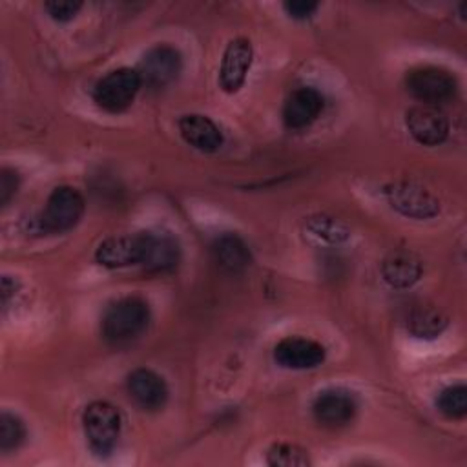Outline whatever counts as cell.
Wrapping results in <instances>:
<instances>
[{"instance_id": "7402d4cb", "label": "cell", "mask_w": 467, "mask_h": 467, "mask_svg": "<svg viewBox=\"0 0 467 467\" xmlns=\"http://www.w3.org/2000/svg\"><path fill=\"white\" fill-rule=\"evenodd\" d=\"M266 463L274 467H305L308 454L296 443H274L266 452Z\"/></svg>"}, {"instance_id": "9a60e30c", "label": "cell", "mask_w": 467, "mask_h": 467, "mask_svg": "<svg viewBox=\"0 0 467 467\" xmlns=\"http://www.w3.org/2000/svg\"><path fill=\"white\" fill-rule=\"evenodd\" d=\"M323 109V95L314 88L294 89L283 104V122L290 130L310 126Z\"/></svg>"}, {"instance_id": "484cf974", "label": "cell", "mask_w": 467, "mask_h": 467, "mask_svg": "<svg viewBox=\"0 0 467 467\" xmlns=\"http://www.w3.org/2000/svg\"><path fill=\"white\" fill-rule=\"evenodd\" d=\"M317 7L319 5L316 2H305V0H292V2L283 4V9L286 11V15L296 18V20L310 18L316 13Z\"/></svg>"}, {"instance_id": "5bb4252c", "label": "cell", "mask_w": 467, "mask_h": 467, "mask_svg": "<svg viewBox=\"0 0 467 467\" xmlns=\"http://www.w3.org/2000/svg\"><path fill=\"white\" fill-rule=\"evenodd\" d=\"M126 389L130 398L142 409V410H159L166 405L168 400V387L166 381L153 372L151 368H135L128 374Z\"/></svg>"}, {"instance_id": "8992f818", "label": "cell", "mask_w": 467, "mask_h": 467, "mask_svg": "<svg viewBox=\"0 0 467 467\" xmlns=\"http://www.w3.org/2000/svg\"><path fill=\"white\" fill-rule=\"evenodd\" d=\"M84 213V199L73 186L55 188L44 206L40 224L46 232L60 234L71 230Z\"/></svg>"}, {"instance_id": "cb8c5ba5", "label": "cell", "mask_w": 467, "mask_h": 467, "mask_svg": "<svg viewBox=\"0 0 467 467\" xmlns=\"http://www.w3.org/2000/svg\"><path fill=\"white\" fill-rule=\"evenodd\" d=\"M47 15L57 22H69L77 16V13L82 7V2H71V0H53L44 4Z\"/></svg>"}, {"instance_id": "d4e9b609", "label": "cell", "mask_w": 467, "mask_h": 467, "mask_svg": "<svg viewBox=\"0 0 467 467\" xmlns=\"http://www.w3.org/2000/svg\"><path fill=\"white\" fill-rule=\"evenodd\" d=\"M18 188V173L15 170L4 168L0 173V202L7 204Z\"/></svg>"}, {"instance_id": "ffe728a7", "label": "cell", "mask_w": 467, "mask_h": 467, "mask_svg": "<svg viewBox=\"0 0 467 467\" xmlns=\"http://www.w3.org/2000/svg\"><path fill=\"white\" fill-rule=\"evenodd\" d=\"M438 410L451 418V420H462L467 414V389L463 383H454L445 387L438 398H436Z\"/></svg>"}, {"instance_id": "277c9868", "label": "cell", "mask_w": 467, "mask_h": 467, "mask_svg": "<svg viewBox=\"0 0 467 467\" xmlns=\"http://www.w3.org/2000/svg\"><path fill=\"white\" fill-rule=\"evenodd\" d=\"M135 71L142 86L162 89L179 78L182 71V55L170 44H157L140 57Z\"/></svg>"}, {"instance_id": "ba28073f", "label": "cell", "mask_w": 467, "mask_h": 467, "mask_svg": "<svg viewBox=\"0 0 467 467\" xmlns=\"http://www.w3.org/2000/svg\"><path fill=\"white\" fill-rule=\"evenodd\" d=\"M405 126L412 139L423 146H438L449 135V120L438 106L416 104L405 113Z\"/></svg>"}, {"instance_id": "9c48e42d", "label": "cell", "mask_w": 467, "mask_h": 467, "mask_svg": "<svg viewBox=\"0 0 467 467\" xmlns=\"http://www.w3.org/2000/svg\"><path fill=\"white\" fill-rule=\"evenodd\" d=\"M358 412V401L352 392L345 389H327L319 392L312 403V414L316 421L328 429L345 427L354 420Z\"/></svg>"}, {"instance_id": "ac0fdd59", "label": "cell", "mask_w": 467, "mask_h": 467, "mask_svg": "<svg viewBox=\"0 0 467 467\" xmlns=\"http://www.w3.org/2000/svg\"><path fill=\"white\" fill-rule=\"evenodd\" d=\"M212 255L215 263L230 274H239L252 263V255L246 243L237 234L230 232L221 234L213 239Z\"/></svg>"}, {"instance_id": "52a82bcc", "label": "cell", "mask_w": 467, "mask_h": 467, "mask_svg": "<svg viewBox=\"0 0 467 467\" xmlns=\"http://www.w3.org/2000/svg\"><path fill=\"white\" fill-rule=\"evenodd\" d=\"M383 193L390 208L405 217L431 219L440 212V201L429 190L416 182H390L383 188Z\"/></svg>"}, {"instance_id": "603a6c76", "label": "cell", "mask_w": 467, "mask_h": 467, "mask_svg": "<svg viewBox=\"0 0 467 467\" xmlns=\"http://www.w3.org/2000/svg\"><path fill=\"white\" fill-rule=\"evenodd\" d=\"M26 440V425L24 421L4 410L0 414V451L2 452H9V451H15L18 449Z\"/></svg>"}, {"instance_id": "4fadbf2b", "label": "cell", "mask_w": 467, "mask_h": 467, "mask_svg": "<svg viewBox=\"0 0 467 467\" xmlns=\"http://www.w3.org/2000/svg\"><path fill=\"white\" fill-rule=\"evenodd\" d=\"M181 259L177 237L170 232H144V250L140 265L146 272L164 274L173 270Z\"/></svg>"}, {"instance_id": "7a4b0ae2", "label": "cell", "mask_w": 467, "mask_h": 467, "mask_svg": "<svg viewBox=\"0 0 467 467\" xmlns=\"http://www.w3.org/2000/svg\"><path fill=\"white\" fill-rule=\"evenodd\" d=\"M84 434L89 449L99 454H109L120 436V412L108 401H93L84 409L82 414Z\"/></svg>"}, {"instance_id": "30bf717a", "label": "cell", "mask_w": 467, "mask_h": 467, "mask_svg": "<svg viewBox=\"0 0 467 467\" xmlns=\"http://www.w3.org/2000/svg\"><path fill=\"white\" fill-rule=\"evenodd\" d=\"M252 58L254 49L248 38L239 36L228 42L219 67V84L226 93H235L243 88L252 66Z\"/></svg>"}, {"instance_id": "4316f807", "label": "cell", "mask_w": 467, "mask_h": 467, "mask_svg": "<svg viewBox=\"0 0 467 467\" xmlns=\"http://www.w3.org/2000/svg\"><path fill=\"white\" fill-rule=\"evenodd\" d=\"M16 288H18L16 279H13L11 275H4V277H2V301H4V306H7L9 296L15 294Z\"/></svg>"}, {"instance_id": "2e32d148", "label": "cell", "mask_w": 467, "mask_h": 467, "mask_svg": "<svg viewBox=\"0 0 467 467\" xmlns=\"http://www.w3.org/2000/svg\"><path fill=\"white\" fill-rule=\"evenodd\" d=\"M181 137L199 151L212 153L223 146V133L219 126L201 113H188L179 119Z\"/></svg>"}, {"instance_id": "8fae6325", "label": "cell", "mask_w": 467, "mask_h": 467, "mask_svg": "<svg viewBox=\"0 0 467 467\" xmlns=\"http://www.w3.org/2000/svg\"><path fill=\"white\" fill-rule=\"evenodd\" d=\"M274 361L290 370L316 368L325 361V347L308 337L290 336L274 347Z\"/></svg>"}, {"instance_id": "6da1fadb", "label": "cell", "mask_w": 467, "mask_h": 467, "mask_svg": "<svg viewBox=\"0 0 467 467\" xmlns=\"http://www.w3.org/2000/svg\"><path fill=\"white\" fill-rule=\"evenodd\" d=\"M150 323V306L137 296L111 303L102 316V336L111 345H126L137 339Z\"/></svg>"}, {"instance_id": "44dd1931", "label": "cell", "mask_w": 467, "mask_h": 467, "mask_svg": "<svg viewBox=\"0 0 467 467\" xmlns=\"http://www.w3.org/2000/svg\"><path fill=\"white\" fill-rule=\"evenodd\" d=\"M306 228L316 237H319L323 241H328V243H343L350 235V230L347 228V224L337 221L336 217H330V215H312V217H308Z\"/></svg>"}, {"instance_id": "e0dca14e", "label": "cell", "mask_w": 467, "mask_h": 467, "mask_svg": "<svg viewBox=\"0 0 467 467\" xmlns=\"http://www.w3.org/2000/svg\"><path fill=\"white\" fill-rule=\"evenodd\" d=\"M423 266L410 250H392L381 263V275L392 288H409L421 277Z\"/></svg>"}, {"instance_id": "3957f363", "label": "cell", "mask_w": 467, "mask_h": 467, "mask_svg": "<svg viewBox=\"0 0 467 467\" xmlns=\"http://www.w3.org/2000/svg\"><path fill=\"white\" fill-rule=\"evenodd\" d=\"M407 91L420 100V104L438 106L456 95V77L440 66H418L405 75Z\"/></svg>"}, {"instance_id": "5b68a950", "label": "cell", "mask_w": 467, "mask_h": 467, "mask_svg": "<svg viewBox=\"0 0 467 467\" xmlns=\"http://www.w3.org/2000/svg\"><path fill=\"white\" fill-rule=\"evenodd\" d=\"M140 78L131 67H119L106 73L93 88V100L106 111L119 113L131 106L140 89Z\"/></svg>"}, {"instance_id": "d6986e66", "label": "cell", "mask_w": 467, "mask_h": 467, "mask_svg": "<svg viewBox=\"0 0 467 467\" xmlns=\"http://www.w3.org/2000/svg\"><path fill=\"white\" fill-rule=\"evenodd\" d=\"M447 323L449 319L440 308L421 305L410 312L407 319V328L414 337L434 339L447 328Z\"/></svg>"}, {"instance_id": "7c38bea8", "label": "cell", "mask_w": 467, "mask_h": 467, "mask_svg": "<svg viewBox=\"0 0 467 467\" xmlns=\"http://www.w3.org/2000/svg\"><path fill=\"white\" fill-rule=\"evenodd\" d=\"M142 250H144V232L111 235L97 246L95 259L102 266L122 268L130 265H140Z\"/></svg>"}]
</instances>
